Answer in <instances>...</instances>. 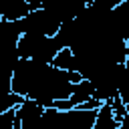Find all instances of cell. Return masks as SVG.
I'll return each mask as SVG.
<instances>
[{
	"label": "cell",
	"mask_w": 129,
	"mask_h": 129,
	"mask_svg": "<svg viewBox=\"0 0 129 129\" xmlns=\"http://www.w3.org/2000/svg\"><path fill=\"white\" fill-rule=\"evenodd\" d=\"M60 50H62V48L58 46V42L54 40V36L22 34V36H20V42H18L20 58H28V60L44 62V64H52L54 56H56Z\"/></svg>",
	"instance_id": "cell-1"
},
{
	"label": "cell",
	"mask_w": 129,
	"mask_h": 129,
	"mask_svg": "<svg viewBox=\"0 0 129 129\" xmlns=\"http://www.w3.org/2000/svg\"><path fill=\"white\" fill-rule=\"evenodd\" d=\"M18 24H20L22 34H32V36H54L58 32V28L62 26V22L58 18H54L46 8H42V2Z\"/></svg>",
	"instance_id": "cell-2"
},
{
	"label": "cell",
	"mask_w": 129,
	"mask_h": 129,
	"mask_svg": "<svg viewBox=\"0 0 129 129\" xmlns=\"http://www.w3.org/2000/svg\"><path fill=\"white\" fill-rule=\"evenodd\" d=\"M2 20H4V18H2V8H0V24H2Z\"/></svg>",
	"instance_id": "cell-3"
}]
</instances>
